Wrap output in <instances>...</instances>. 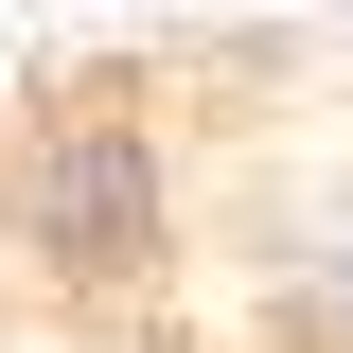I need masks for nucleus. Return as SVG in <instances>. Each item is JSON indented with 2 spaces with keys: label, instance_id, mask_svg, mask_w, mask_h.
Wrapping results in <instances>:
<instances>
[{
  "label": "nucleus",
  "instance_id": "nucleus-1",
  "mask_svg": "<svg viewBox=\"0 0 353 353\" xmlns=\"http://www.w3.org/2000/svg\"><path fill=\"white\" fill-rule=\"evenodd\" d=\"M176 248H194V159H176V124L141 88L71 71V88H36V106L0 124V265L36 283L53 318L159 301Z\"/></svg>",
  "mask_w": 353,
  "mask_h": 353
},
{
  "label": "nucleus",
  "instance_id": "nucleus-2",
  "mask_svg": "<svg viewBox=\"0 0 353 353\" xmlns=\"http://www.w3.org/2000/svg\"><path fill=\"white\" fill-rule=\"evenodd\" d=\"M318 336L353 353V176H336V212H318Z\"/></svg>",
  "mask_w": 353,
  "mask_h": 353
}]
</instances>
